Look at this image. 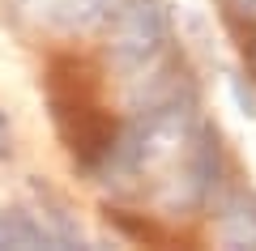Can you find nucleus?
I'll use <instances>...</instances> for the list:
<instances>
[{"label":"nucleus","instance_id":"nucleus-6","mask_svg":"<svg viewBox=\"0 0 256 251\" xmlns=\"http://www.w3.org/2000/svg\"><path fill=\"white\" fill-rule=\"evenodd\" d=\"M13 153V141H9V119L0 115V158H9Z\"/></svg>","mask_w":256,"mask_h":251},{"label":"nucleus","instance_id":"nucleus-2","mask_svg":"<svg viewBox=\"0 0 256 251\" xmlns=\"http://www.w3.org/2000/svg\"><path fill=\"white\" fill-rule=\"evenodd\" d=\"M26 17H34L38 26L60 30V34H90V30H102L116 9L124 0H18Z\"/></svg>","mask_w":256,"mask_h":251},{"label":"nucleus","instance_id":"nucleus-3","mask_svg":"<svg viewBox=\"0 0 256 251\" xmlns=\"http://www.w3.org/2000/svg\"><path fill=\"white\" fill-rule=\"evenodd\" d=\"M218 239L226 247H256V200H248V192H235L222 200Z\"/></svg>","mask_w":256,"mask_h":251},{"label":"nucleus","instance_id":"nucleus-1","mask_svg":"<svg viewBox=\"0 0 256 251\" xmlns=\"http://www.w3.org/2000/svg\"><path fill=\"white\" fill-rule=\"evenodd\" d=\"M107 30L111 64L137 90V102L180 85L171 77V26H166L162 0H124L107 21Z\"/></svg>","mask_w":256,"mask_h":251},{"label":"nucleus","instance_id":"nucleus-4","mask_svg":"<svg viewBox=\"0 0 256 251\" xmlns=\"http://www.w3.org/2000/svg\"><path fill=\"white\" fill-rule=\"evenodd\" d=\"M0 247H60L47 222L18 209H0Z\"/></svg>","mask_w":256,"mask_h":251},{"label":"nucleus","instance_id":"nucleus-7","mask_svg":"<svg viewBox=\"0 0 256 251\" xmlns=\"http://www.w3.org/2000/svg\"><path fill=\"white\" fill-rule=\"evenodd\" d=\"M235 13H244V17H256V0H226Z\"/></svg>","mask_w":256,"mask_h":251},{"label":"nucleus","instance_id":"nucleus-5","mask_svg":"<svg viewBox=\"0 0 256 251\" xmlns=\"http://www.w3.org/2000/svg\"><path fill=\"white\" fill-rule=\"evenodd\" d=\"M230 94H235V102H239V107H244V115H256V94L252 90H244V81H230Z\"/></svg>","mask_w":256,"mask_h":251}]
</instances>
